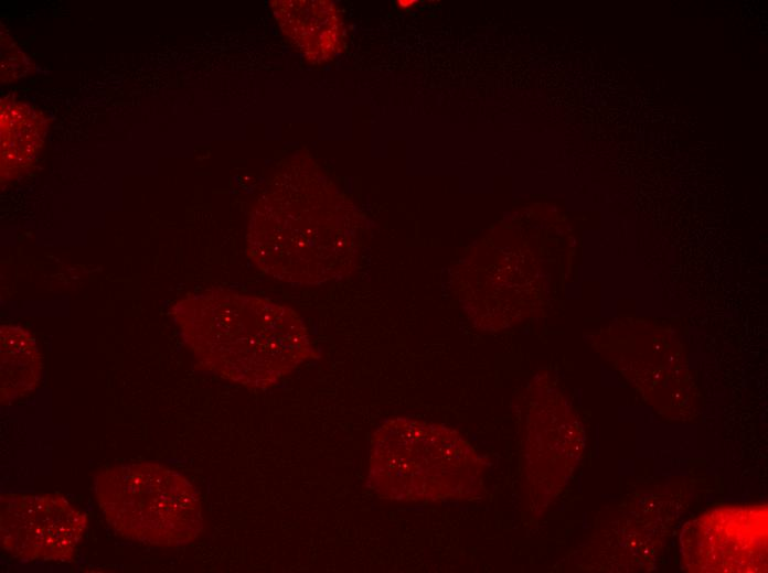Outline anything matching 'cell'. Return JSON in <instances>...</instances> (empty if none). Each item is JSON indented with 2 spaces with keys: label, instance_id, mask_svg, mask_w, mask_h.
<instances>
[{
  "label": "cell",
  "instance_id": "cell-1",
  "mask_svg": "<svg viewBox=\"0 0 768 573\" xmlns=\"http://www.w3.org/2000/svg\"><path fill=\"white\" fill-rule=\"evenodd\" d=\"M181 326L209 368L252 388H269L311 357L308 329L292 309L268 299L204 295L185 304Z\"/></svg>",
  "mask_w": 768,
  "mask_h": 573
},
{
  "label": "cell",
  "instance_id": "cell-2",
  "mask_svg": "<svg viewBox=\"0 0 768 573\" xmlns=\"http://www.w3.org/2000/svg\"><path fill=\"white\" fill-rule=\"evenodd\" d=\"M94 494L109 526L129 540L181 545L203 530L199 491L183 475L161 464L103 468L95 475Z\"/></svg>",
  "mask_w": 768,
  "mask_h": 573
},
{
  "label": "cell",
  "instance_id": "cell-3",
  "mask_svg": "<svg viewBox=\"0 0 768 573\" xmlns=\"http://www.w3.org/2000/svg\"><path fill=\"white\" fill-rule=\"evenodd\" d=\"M369 484L396 500H434L460 488L469 474V446L446 429L390 420L373 435Z\"/></svg>",
  "mask_w": 768,
  "mask_h": 573
},
{
  "label": "cell",
  "instance_id": "cell-4",
  "mask_svg": "<svg viewBox=\"0 0 768 573\" xmlns=\"http://www.w3.org/2000/svg\"><path fill=\"white\" fill-rule=\"evenodd\" d=\"M86 528V515L60 495L6 494L1 497V548L15 559L70 561Z\"/></svg>",
  "mask_w": 768,
  "mask_h": 573
},
{
  "label": "cell",
  "instance_id": "cell-5",
  "mask_svg": "<svg viewBox=\"0 0 768 573\" xmlns=\"http://www.w3.org/2000/svg\"><path fill=\"white\" fill-rule=\"evenodd\" d=\"M683 561L694 572H760L767 567V508H722L687 525Z\"/></svg>",
  "mask_w": 768,
  "mask_h": 573
},
{
  "label": "cell",
  "instance_id": "cell-6",
  "mask_svg": "<svg viewBox=\"0 0 768 573\" xmlns=\"http://www.w3.org/2000/svg\"><path fill=\"white\" fill-rule=\"evenodd\" d=\"M41 374V356L33 339L18 328L1 332V392L10 401L33 389Z\"/></svg>",
  "mask_w": 768,
  "mask_h": 573
},
{
  "label": "cell",
  "instance_id": "cell-7",
  "mask_svg": "<svg viewBox=\"0 0 768 573\" xmlns=\"http://www.w3.org/2000/svg\"><path fill=\"white\" fill-rule=\"evenodd\" d=\"M42 143V127L30 108L13 104L1 110V156L6 166L26 163Z\"/></svg>",
  "mask_w": 768,
  "mask_h": 573
}]
</instances>
